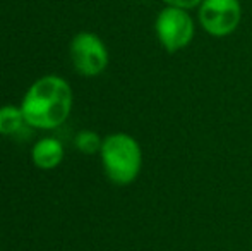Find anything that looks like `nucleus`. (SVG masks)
I'll use <instances>...</instances> for the list:
<instances>
[{
  "label": "nucleus",
  "instance_id": "nucleus-4",
  "mask_svg": "<svg viewBox=\"0 0 252 251\" xmlns=\"http://www.w3.org/2000/svg\"><path fill=\"white\" fill-rule=\"evenodd\" d=\"M197 9L201 28L215 38L232 35L242 19V5L239 0H202Z\"/></svg>",
  "mask_w": 252,
  "mask_h": 251
},
{
  "label": "nucleus",
  "instance_id": "nucleus-9",
  "mask_svg": "<svg viewBox=\"0 0 252 251\" xmlns=\"http://www.w3.org/2000/svg\"><path fill=\"white\" fill-rule=\"evenodd\" d=\"M165 5L170 7H179V9H186V10H192L196 7L201 5L202 0H161Z\"/></svg>",
  "mask_w": 252,
  "mask_h": 251
},
{
  "label": "nucleus",
  "instance_id": "nucleus-6",
  "mask_svg": "<svg viewBox=\"0 0 252 251\" xmlns=\"http://www.w3.org/2000/svg\"><path fill=\"white\" fill-rule=\"evenodd\" d=\"M33 164L41 171H52L63 160V146L55 138H43L31 150Z\"/></svg>",
  "mask_w": 252,
  "mask_h": 251
},
{
  "label": "nucleus",
  "instance_id": "nucleus-1",
  "mask_svg": "<svg viewBox=\"0 0 252 251\" xmlns=\"http://www.w3.org/2000/svg\"><path fill=\"white\" fill-rule=\"evenodd\" d=\"M21 110L24 119L34 129H53L69 117L72 110V90L59 76H43L26 91Z\"/></svg>",
  "mask_w": 252,
  "mask_h": 251
},
{
  "label": "nucleus",
  "instance_id": "nucleus-5",
  "mask_svg": "<svg viewBox=\"0 0 252 251\" xmlns=\"http://www.w3.org/2000/svg\"><path fill=\"white\" fill-rule=\"evenodd\" d=\"M70 59L77 72L94 77L100 76L108 66V50L100 36L83 31L70 41Z\"/></svg>",
  "mask_w": 252,
  "mask_h": 251
},
{
  "label": "nucleus",
  "instance_id": "nucleus-3",
  "mask_svg": "<svg viewBox=\"0 0 252 251\" xmlns=\"http://www.w3.org/2000/svg\"><path fill=\"white\" fill-rule=\"evenodd\" d=\"M155 33L159 45L168 54H177L189 47L196 35V23L189 10L165 5L156 16Z\"/></svg>",
  "mask_w": 252,
  "mask_h": 251
},
{
  "label": "nucleus",
  "instance_id": "nucleus-7",
  "mask_svg": "<svg viewBox=\"0 0 252 251\" xmlns=\"http://www.w3.org/2000/svg\"><path fill=\"white\" fill-rule=\"evenodd\" d=\"M30 127L24 119L21 107L3 105L0 107V134L2 136H19Z\"/></svg>",
  "mask_w": 252,
  "mask_h": 251
},
{
  "label": "nucleus",
  "instance_id": "nucleus-2",
  "mask_svg": "<svg viewBox=\"0 0 252 251\" xmlns=\"http://www.w3.org/2000/svg\"><path fill=\"white\" fill-rule=\"evenodd\" d=\"M100 158L106 178L117 186H127L137 179L143 167V150L126 133L110 134L103 140Z\"/></svg>",
  "mask_w": 252,
  "mask_h": 251
},
{
  "label": "nucleus",
  "instance_id": "nucleus-8",
  "mask_svg": "<svg viewBox=\"0 0 252 251\" xmlns=\"http://www.w3.org/2000/svg\"><path fill=\"white\" fill-rule=\"evenodd\" d=\"M74 143H76L77 150L83 151L84 155H93V153H100L103 140L98 136L96 133H94V131L84 129V131H81V133L77 134Z\"/></svg>",
  "mask_w": 252,
  "mask_h": 251
}]
</instances>
